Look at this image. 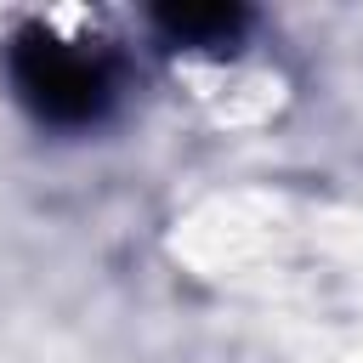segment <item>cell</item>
Listing matches in <instances>:
<instances>
[{
    "label": "cell",
    "instance_id": "1",
    "mask_svg": "<svg viewBox=\"0 0 363 363\" xmlns=\"http://www.w3.org/2000/svg\"><path fill=\"white\" fill-rule=\"evenodd\" d=\"M11 74H17V91L28 96V108L57 119V125L96 119L102 102H108L102 62L74 51V45H62V40H51V34H28L11 51Z\"/></svg>",
    "mask_w": 363,
    "mask_h": 363
},
{
    "label": "cell",
    "instance_id": "2",
    "mask_svg": "<svg viewBox=\"0 0 363 363\" xmlns=\"http://www.w3.org/2000/svg\"><path fill=\"white\" fill-rule=\"evenodd\" d=\"M159 23H164L176 40H187V45H216V40H233L244 17H238L233 6H164Z\"/></svg>",
    "mask_w": 363,
    "mask_h": 363
}]
</instances>
